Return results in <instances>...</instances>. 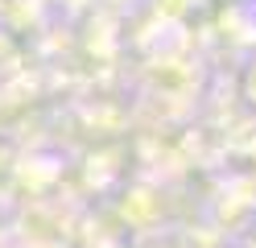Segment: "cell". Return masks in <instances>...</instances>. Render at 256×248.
Instances as JSON below:
<instances>
[]
</instances>
